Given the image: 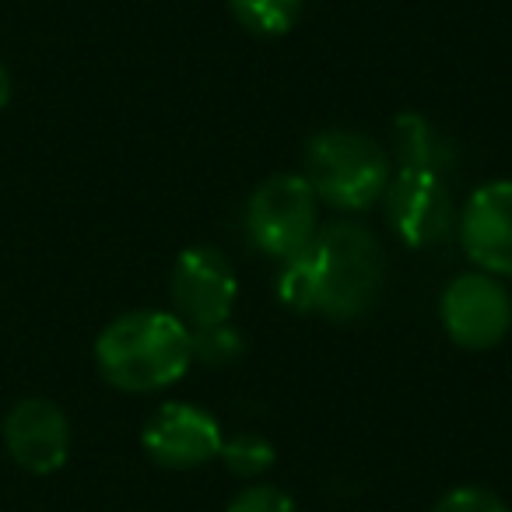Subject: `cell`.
<instances>
[{"label":"cell","instance_id":"ba28073f","mask_svg":"<svg viewBox=\"0 0 512 512\" xmlns=\"http://www.w3.org/2000/svg\"><path fill=\"white\" fill-rule=\"evenodd\" d=\"M221 425L214 414L197 404H162L148 418L141 432V446L158 467L165 470H193L218 460L221 453Z\"/></svg>","mask_w":512,"mask_h":512},{"label":"cell","instance_id":"8fae6325","mask_svg":"<svg viewBox=\"0 0 512 512\" xmlns=\"http://www.w3.org/2000/svg\"><path fill=\"white\" fill-rule=\"evenodd\" d=\"M306 0H228L235 22L253 36H285L299 22Z\"/></svg>","mask_w":512,"mask_h":512},{"label":"cell","instance_id":"8992f818","mask_svg":"<svg viewBox=\"0 0 512 512\" xmlns=\"http://www.w3.org/2000/svg\"><path fill=\"white\" fill-rule=\"evenodd\" d=\"M439 320L456 348L491 351L512 330V295L502 278H491L484 271L460 274L442 292Z\"/></svg>","mask_w":512,"mask_h":512},{"label":"cell","instance_id":"5bb4252c","mask_svg":"<svg viewBox=\"0 0 512 512\" xmlns=\"http://www.w3.org/2000/svg\"><path fill=\"white\" fill-rule=\"evenodd\" d=\"M225 512H299L295 498L274 484H249L228 502Z\"/></svg>","mask_w":512,"mask_h":512},{"label":"cell","instance_id":"30bf717a","mask_svg":"<svg viewBox=\"0 0 512 512\" xmlns=\"http://www.w3.org/2000/svg\"><path fill=\"white\" fill-rule=\"evenodd\" d=\"M4 446L29 474H57L71 456V421L46 397H25L4 418Z\"/></svg>","mask_w":512,"mask_h":512},{"label":"cell","instance_id":"52a82bcc","mask_svg":"<svg viewBox=\"0 0 512 512\" xmlns=\"http://www.w3.org/2000/svg\"><path fill=\"white\" fill-rule=\"evenodd\" d=\"M172 313L190 330L228 323L239 299L235 267L218 246H190L172 267Z\"/></svg>","mask_w":512,"mask_h":512},{"label":"cell","instance_id":"7a4b0ae2","mask_svg":"<svg viewBox=\"0 0 512 512\" xmlns=\"http://www.w3.org/2000/svg\"><path fill=\"white\" fill-rule=\"evenodd\" d=\"M95 365L113 390H169L193 365V330L176 313H123L95 341Z\"/></svg>","mask_w":512,"mask_h":512},{"label":"cell","instance_id":"9a60e30c","mask_svg":"<svg viewBox=\"0 0 512 512\" xmlns=\"http://www.w3.org/2000/svg\"><path fill=\"white\" fill-rule=\"evenodd\" d=\"M432 512H509V505L488 488H453L435 502Z\"/></svg>","mask_w":512,"mask_h":512},{"label":"cell","instance_id":"9c48e42d","mask_svg":"<svg viewBox=\"0 0 512 512\" xmlns=\"http://www.w3.org/2000/svg\"><path fill=\"white\" fill-rule=\"evenodd\" d=\"M460 246L477 271L512 278V179L477 186L460 211Z\"/></svg>","mask_w":512,"mask_h":512},{"label":"cell","instance_id":"7c38bea8","mask_svg":"<svg viewBox=\"0 0 512 512\" xmlns=\"http://www.w3.org/2000/svg\"><path fill=\"white\" fill-rule=\"evenodd\" d=\"M218 460L232 470L235 477H260L274 467V446L264 439V435H235V439L221 442Z\"/></svg>","mask_w":512,"mask_h":512},{"label":"cell","instance_id":"4fadbf2b","mask_svg":"<svg viewBox=\"0 0 512 512\" xmlns=\"http://www.w3.org/2000/svg\"><path fill=\"white\" fill-rule=\"evenodd\" d=\"M242 334L232 330L228 323H218V327H204L193 330V362H204L207 369H225L235 358L242 355Z\"/></svg>","mask_w":512,"mask_h":512},{"label":"cell","instance_id":"6da1fadb","mask_svg":"<svg viewBox=\"0 0 512 512\" xmlns=\"http://www.w3.org/2000/svg\"><path fill=\"white\" fill-rule=\"evenodd\" d=\"M386 256L376 232L358 221H334L292 260H281L278 299L295 313L348 323L379 302Z\"/></svg>","mask_w":512,"mask_h":512},{"label":"cell","instance_id":"5b68a950","mask_svg":"<svg viewBox=\"0 0 512 512\" xmlns=\"http://www.w3.org/2000/svg\"><path fill=\"white\" fill-rule=\"evenodd\" d=\"M383 211L397 239L414 249L439 246L456 228L453 193L432 165H400L383 193Z\"/></svg>","mask_w":512,"mask_h":512},{"label":"cell","instance_id":"3957f363","mask_svg":"<svg viewBox=\"0 0 512 512\" xmlns=\"http://www.w3.org/2000/svg\"><path fill=\"white\" fill-rule=\"evenodd\" d=\"M393 165L386 148L362 130H323L306 144L302 179L313 186L316 200L337 211H369L383 200Z\"/></svg>","mask_w":512,"mask_h":512},{"label":"cell","instance_id":"2e32d148","mask_svg":"<svg viewBox=\"0 0 512 512\" xmlns=\"http://www.w3.org/2000/svg\"><path fill=\"white\" fill-rule=\"evenodd\" d=\"M11 102V74L8 67H4V60H0V109Z\"/></svg>","mask_w":512,"mask_h":512},{"label":"cell","instance_id":"277c9868","mask_svg":"<svg viewBox=\"0 0 512 512\" xmlns=\"http://www.w3.org/2000/svg\"><path fill=\"white\" fill-rule=\"evenodd\" d=\"M320 232V200L295 172H278L249 193L246 235L253 249L274 260L299 256Z\"/></svg>","mask_w":512,"mask_h":512}]
</instances>
